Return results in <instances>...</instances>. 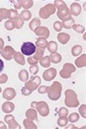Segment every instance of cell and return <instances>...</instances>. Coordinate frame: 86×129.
Masks as SVG:
<instances>
[{
	"instance_id": "cell-25",
	"label": "cell",
	"mask_w": 86,
	"mask_h": 129,
	"mask_svg": "<svg viewBox=\"0 0 86 129\" xmlns=\"http://www.w3.org/2000/svg\"><path fill=\"white\" fill-rule=\"evenodd\" d=\"M37 45L38 47H40L41 49H45V47H47V41L45 38H39L37 41Z\"/></svg>"
},
{
	"instance_id": "cell-18",
	"label": "cell",
	"mask_w": 86,
	"mask_h": 129,
	"mask_svg": "<svg viewBox=\"0 0 86 129\" xmlns=\"http://www.w3.org/2000/svg\"><path fill=\"white\" fill-rule=\"evenodd\" d=\"M13 58L15 59V61L18 63L19 64H24L25 61H24V59L22 57V55L20 53V52H15L14 55H13Z\"/></svg>"
},
{
	"instance_id": "cell-32",
	"label": "cell",
	"mask_w": 86,
	"mask_h": 129,
	"mask_svg": "<svg viewBox=\"0 0 86 129\" xmlns=\"http://www.w3.org/2000/svg\"><path fill=\"white\" fill-rule=\"evenodd\" d=\"M72 28L74 29V31H77L78 33H83L84 32V26L82 25H80V24H73L72 25Z\"/></svg>"
},
{
	"instance_id": "cell-23",
	"label": "cell",
	"mask_w": 86,
	"mask_h": 129,
	"mask_svg": "<svg viewBox=\"0 0 86 129\" xmlns=\"http://www.w3.org/2000/svg\"><path fill=\"white\" fill-rule=\"evenodd\" d=\"M13 23H14V25H15V27H16V28H18V29L22 28V25H23V21H22V19L20 16L17 17L16 19H14Z\"/></svg>"
},
{
	"instance_id": "cell-44",
	"label": "cell",
	"mask_w": 86,
	"mask_h": 129,
	"mask_svg": "<svg viewBox=\"0 0 86 129\" xmlns=\"http://www.w3.org/2000/svg\"><path fill=\"white\" fill-rule=\"evenodd\" d=\"M4 46V41L2 39H0V52H2V48H3Z\"/></svg>"
},
{
	"instance_id": "cell-34",
	"label": "cell",
	"mask_w": 86,
	"mask_h": 129,
	"mask_svg": "<svg viewBox=\"0 0 86 129\" xmlns=\"http://www.w3.org/2000/svg\"><path fill=\"white\" fill-rule=\"evenodd\" d=\"M20 4H22V6L24 8V9H29L33 6V1H18Z\"/></svg>"
},
{
	"instance_id": "cell-26",
	"label": "cell",
	"mask_w": 86,
	"mask_h": 129,
	"mask_svg": "<svg viewBox=\"0 0 86 129\" xmlns=\"http://www.w3.org/2000/svg\"><path fill=\"white\" fill-rule=\"evenodd\" d=\"M26 117L30 120H35L37 119V112L35 110H29L26 112Z\"/></svg>"
},
{
	"instance_id": "cell-12",
	"label": "cell",
	"mask_w": 86,
	"mask_h": 129,
	"mask_svg": "<svg viewBox=\"0 0 86 129\" xmlns=\"http://www.w3.org/2000/svg\"><path fill=\"white\" fill-rule=\"evenodd\" d=\"M70 11H71V14L74 15V16H78L79 14L81 11V8L78 3H73L71 5V8H70Z\"/></svg>"
},
{
	"instance_id": "cell-45",
	"label": "cell",
	"mask_w": 86,
	"mask_h": 129,
	"mask_svg": "<svg viewBox=\"0 0 86 129\" xmlns=\"http://www.w3.org/2000/svg\"><path fill=\"white\" fill-rule=\"evenodd\" d=\"M0 92H1V87H0Z\"/></svg>"
},
{
	"instance_id": "cell-22",
	"label": "cell",
	"mask_w": 86,
	"mask_h": 129,
	"mask_svg": "<svg viewBox=\"0 0 86 129\" xmlns=\"http://www.w3.org/2000/svg\"><path fill=\"white\" fill-rule=\"evenodd\" d=\"M47 47H48L49 52H51V53H54V52H56V50H57V44L54 41L49 42V44L47 45Z\"/></svg>"
},
{
	"instance_id": "cell-8",
	"label": "cell",
	"mask_w": 86,
	"mask_h": 129,
	"mask_svg": "<svg viewBox=\"0 0 86 129\" xmlns=\"http://www.w3.org/2000/svg\"><path fill=\"white\" fill-rule=\"evenodd\" d=\"M56 76V69L55 68H50L47 71H45L43 73V77L47 81H50L51 80H53Z\"/></svg>"
},
{
	"instance_id": "cell-29",
	"label": "cell",
	"mask_w": 86,
	"mask_h": 129,
	"mask_svg": "<svg viewBox=\"0 0 86 129\" xmlns=\"http://www.w3.org/2000/svg\"><path fill=\"white\" fill-rule=\"evenodd\" d=\"M57 123L59 126H66V124H67V118L66 116H61L57 121Z\"/></svg>"
},
{
	"instance_id": "cell-16",
	"label": "cell",
	"mask_w": 86,
	"mask_h": 129,
	"mask_svg": "<svg viewBox=\"0 0 86 129\" xmlns=\"http://www.w3.org/2000/svg\"><path fill=\"white\" fill-rule=\"evenodd\" d=\"M39 63H40V64H41L43 68H49L50 64H51V59H50V56H44L43 58L40 59Z\"/></svg>"
},
{
	"instance_id": "cell-3",
	"label": "cell",
	"mask_w": 86,
	"mask_h": 129,
	"mask_svg": "<svg viewBox=\"0 0 86 129\" xmlns=\"http://www.w3.org/2000/svg\"><path fill=\"white\" fill-rule=\"evenodd\" d=\"M65 103L67 107H77L79 105V101L77 99L76 93L72 90L66 91V100Z\"/></svg>"
},
{
	"instance_id": "cell-14",
	"label": "cell",
	"mask_w": 86,
	"mask_h": 129,
	"mask_svg": "<svg viewBox=\"0 0 86 129\" xmlns=\"http://www.w3.org/2000/svg\"><path fill=\"white\" fill-rule=\"evenodd\" d=\"M57 39L62 44H66V43H67V41L69 40L70 37L68 34H66V33H60V34L58 35Z\"/></svg>"
},
{
	"instance_id": "cell-27",
	"label": "cell",
	"mask_w": 86,
	"mask_h": 129,
	"mask_svg": "<svg viewBox=\"0 0 86 129\" xmlns=\"http://www.w3.org/2000/svg\"><path fill=\"white\" fill-rule=\"evenodd\" d=\"M19 78L22 81H24V82H25V81H27V79H28V73H27V71L24 70V69L21 71L19 74Z\"/></svg>"
},
{
	"instance_id": "cell-42",
	"label": "cell",
	"mask_w": 86,
	"mask_h": 129,
	"mask_svg": "<svg viewBox=\"0 0 86 129\" xmlns=\"http://www.w3.org/2000/svg\"><path fill=\"white\" fill-rule=\"evenodd\" d=\"M47 91V86H41V87L38 89V93H40V94H43Z\"/></svg>"
},
{
	"instance_id": "cell-41",
	"label": "cell",
	"mask_w": 86,
	"mask_h": 129,
	"mask_svg": "<svg viewBox=\"0 0 86 129\" xmlns=\"http://www.w3.org/2000/svg\"><path fill=\"white\" fill-rule=\"evenodd\" d=\"M2 11H3V9H1V10H0V22L2 21L3 18H7L6 14H5V13H7V10H6V12H2Z\"/></svg>"
},
{
	"instance_id": "cell-21",
	"label": "cell",
	"mask_w": 86,
	"mask_h": 129,
	"mask_svg": "<svg viewBox=\"0 0 86 129\" xmlns=\"http://www.w3.org/2000/svg\"><path fill=\"white\" fill-rule=\"evenodd\" d=\"M76 66L78 68H82L85 67V54H83L82 56H80L79 59L76 60Z\"/></svg>"
},
{
	"instance_id": "cell-43",
	"label": "cell",
	"mask_w": 86,
	"mask_h": 129,
	"mask_svg": "<svg viewBox=\"0 0 86 129\" xmlns=\"http://www.w3.org/2000/svg\"><path fill=\"white\" fill-rule=\"evenodd\" d=\"M3 69H4V63H3V61L0 59V73L3 71Z\"/></svg>"
},
{
	"instance_id": "cell-17",
	"label": "cell",
	"mask_w": 86,
	"mask_h": 129,
	"mask_svg": "<svg viewBox=\"0 0 86 129\" xmlns=\"http://www.w3.org/2000/svg\"><path fill=\"white\" fill-rule=\"evenodd\" d=\"M17 16H18V12H17V11H16L15 10H7L6 17L8 18V19H10V20H14Z\"/></svg>"
},
{
	"instance_id": "cell-24",
	"label": "cell",
	"mask_w": 86,
	"mask_h": 129,
	"mask_svg": "<svg viewBox=\"0 0 86 129\" xmlns=\"http://www.w3.org/2000/svg\"><path fill=\"white\" fill-rule=\"evenodd\" d=\"M51 61L52 62V63H55V64H57V63H59V62L62 60V56H61L59 53H56V52H54V53H52L51 56Z\"/></svg>"
},
{
	"instance_id": "cell-33",
	"label": "cell",
	"mask_w": 86,
	"mask_h": 129,
	"mask_svg": "<svg viewBox=\"0 0 86 129\" xmlns=\"http://www.w3.org/2000/svg\"><path fill=\"white\" fill-rule=\"evenodd\" d=\"M5 27H6V29H8V30H12L13 28L15 27L13 21H11V20H8V21L6 22V23H5Z\"/></svg>"
},
{
	"instance_id": "cell-11",
	"label": "cell",
	"mask_w": 86,
	"mask_h": 129,
	"mask_svg": "<svg viewBox=\"0 0 86 129\" xmlns=\"http://www.w3.org/2000/svg\"><path fill=\"white\" fill-rule=\"evenodd\" d=\"M15 95H16V92L13 90V89H11V88H7L6 90L3 92L4 98H6V99H8V100H10V99H12V98H14Z\"/></svg>"
},
{
	"instance_id": "cell-5",
	"label": "cell",
	"mask_w": 86,
	"mask_h": 129,
	"mask_svg": "<svg viewBox=\"0 0 86 129\" xmlns=\"http://www.w3.org/2000/svg\"><path fill=\"white\" fill-rule=\"evenodd\" d=\"M54 12H55V7H54L53 5H51V4H49V5H47L46 7L42 8L41 10H40L39 15H40L41 18L46 19V18H48L50 15L53 14Z\"/></svg>"
},
{
	"instance_id": "cell-9",
	"label": "cell",
	"mask_w": 86,
	"mask_h": 129,
	"mask_svg": "<svg viewBox=\"0 0 86 129\" xmlns=\"http://www.w3.org/2000/svg\"><path fill=\"white\" fill-rule=\"evenodd\" d=\"M75 71V68H74L73 66L71 64H65L64 66V68H63V70L61 71L60 74L62 73H65V72H67V74L65 75V79H67V78H69L71 76V73Z\"/></svg>"
},
{
	"instance_id": "cell-2",
	"label": "cell",
	"mask_w": 86,
	"mask_h": 129,
	"mask_svg": "<svg viewBox=\"0 0 86 129\" xmlns=\"http://www.w3.org/2000/svg\"><path fill=\"white\" fill-rule=\"evenodd\" d=\"M40 84V79L38 77H33L32 80L28 82H26L24 88L22 90V93L23 95H28L32 93V91L37 89L38 85Z\"/></svg>"
},
{
	"instance_id": "cell-13",
	"label": "cell",
	"mask_w": 86,
	"mask_h": 129,
	"mask_svg": "<svg viewBox=\"0 0 86 129\" xmlns=\"http://www.w3.org/2000/svg\"><path fill=\"white\" fill-rule=\"evenodd\" d=\"M35 33L38 36H43V37H45V39H47L49 37V34H50L49 30L46 27H39V28L35 30Z\"/></svg>"
},
{
	"instance_id": "cell-4",
	"label": "cell",
	"mask_w": 86,
	"mask_h": 129,
	"mask_svg": "<svg viewBox=\"0 0 86 129\" xmlns=\"http://www.w3.org/2000/svg\"><path fill=\"white\" fill-rule=\"evenodd\" d=\"M21 51H22V54L24 55H32L34 54L37 51L35 44H33L32 42H24L22 43V47H21Z\"/></svg>"
},
{
	"instance_id": "cell-15",
	"label": "cell",
	"mask_w": 86,
	"mask_h": 129,
	"mask_svg": "<svg viewBox=\"0 0 86 129\" xmlns=\"http://www.w3.org/2000/svg\"><path fill=\"white\" fill-rule=\"evenodd\" d=\"M2 110H3L4 112L10 113L14 110V105H13L12 103H10V102H6V103L2 106Z\"/></svg>"
},
{
	"instance_id": "cell-28",
	"label": "cell",
	"mask_w": 86,
	"mask_h": 129,
	"mask_svg": "<svg viewBox=\"0 0 86 129\" xmlns=\"http://www.w3.org/2000/svg\"><path fill=\"white\" fill-rule=\"evenodd\" d=\"M81 50H82V48L80 45L74 46L72 48V54H73V56H78L81 52Z\"/></svg>"
},
{
	"instance_id": "cell-31",
	"label": "cell",
	"mask_w": 86,
	"mask_h": 129,
	"mask_svg": "<svg viewBox=\"0 0 86 129\" xmlns=\"http://www.w3.org/2000/svg\"><path fill=\"white\" fill-rule=\"evenodd\" d=\"M79 119H80V116H79L78 113H72V114H70L68 121L71 122V123H75L77 121H79Z\"/></svg>"
},
{
	"instance_id": "cell-6",
	"label": "cell",
	"mask_w": 86,
	"mask_h": 129,
	"mask_svg": "<svg viewBox=\"0 0 86 129\" xmlns=\"http://www.w3.org/2000/svg\"><path fill=\"white\" fill-rule=\"evenodd\" d=\"M34 106H37V110H38V112L40 113V115L41 116H47L49 114V107L48 105L41 101V102H38V103H32V107Z\"/></svg>"
},
{
	"instance_id": "cell-37",
	"label": "cell",
	"mask_w": 86,
	"mask_h": 129,
	"mask_svg": "<svg viewBox=\"0 0 86 129\" xmlns=\"http://www.w3.org/2000/svg\"><path fill=\"white\" fill-rule=\"evenodd\" d=\"M38 66H31L30 67V72L32 73V74H37L38 73Z\"/></svg>"
},
{
	"instance_id": "cell-39",
	"label": "cell",
	"mask_w": 86,
	"mask_h": 129,
	"mask_svg": "<svg viewBox=\"0 0 86 129\" xmlns=\"http://www.w3.org/2000/svg\"><path fill=\"white\" fill-rule=\"evenodd\" d=\"M85 110V105H82V106L80 108V112L82 114L83 118H85V110Z\"/></svg>"
},
{
	"instance_id": "cell-10",
	"label": "cell",
	"mask_w": 86,
	"mask_h": 129,
	"mask_svg": "<svg viewBox=\"0 0 86 129\" xmlns=\"http://www.w3.org/2000/svg\"><path fill=\"white\" fill-rule=\"evenodd\" d=\"M58 17L60 18V19L62 20H67L68 19V18H70V13H69V10H68V9H67V7H65L64 9H61V10H59V11H58L57 13Z\"/></svg>"
},
{
	"instance_id": "cell-20",
	"label": "cell",
	"mask_w": 86,
	"mask_h": 129,
	"mask_svg": "<svg viewBox=\"0 0 86 129\" xmlns=\"http://www.w3.org/2000/svg\"><path fill=\"white\" fill-rule=\"evenodd\" d=\"M74 23V21L73 19L70 17V18H68V20H64V22H63V23H62V25L64 26L65 28H67V29H69V28H71L72 27V25H73Z\"/></svg>"
},
{
	"instance_id": "cell-7",
	"label": "cell",
	"mask_w": 86,
	"mask_h": 129,
	"mask_svg": "<svg viewBox=\"0 0 86 129\" xmlns=\"http://www.w3.org/2000/svg\"><path fill=\"white\" fill-rule=\"evenodd\" d=\"M15 52H14V50H13L12 47H10V46H7L5 50L1 52V54L3 57L7 59V60H10L11 58H13V55H14Z\"/></svg>"
},
{
	"instance_id": "cell-30",
	"label": "cell",
	"mask_w": 86,
	"mask_h": 129,
	"mask_svg": "<svg viewBox=\"0 0 86 129\" xmlns=\"http://www.w3.org/2000/svg\"><path fill=\"white\" fill-rule=\"evenodd\" d=\"M20 17L22 18V20H30V18H31V12L30 11H28V10H25V11H22V13H21V15H20Z\"/></svg>"
},
{
	"instance_id": "cell-19",
	"label": "cell",
	"mask_w": 86,
	"mask_h": 129,
	"mask_svg": "<svg viewBox=\"0 0 86 129\" xmlns=\"http://www.w3.org/2000/svg\"><path fill=\"white\" fill-rule=\"evenodd\" d=\"M39 24H40V21H39L38 18H36V19H34L32 22L30 23V24H29V27H30V29H31V30L35 31L37 28H38Z\"/></svg>"
},
{
	"instance_id": "cell-40",
	"label": "cell",
	"mask_w": 86,
	"mask_h": 129,
	"mask_svg": "<svg viewBox=\"0 0 86 129\" xmlns=\"http://www.w3.org/2000/svg\"><path fill=\"white\" fill-rule=\"evenodd\" d=\"M8 80V78H7L6 75H2L1 77H0V83H5Z\"/></svg>"
},
{
	"instance_id": "cell-1",
	"label": "cell",
	"mask_w": 86,
	"mask_h": 129,
	"mask_svg": "<svg viewBox=\"0 0 86 129\" xmlns=\"http://www.w3.org/2000/svg\"><path fill=\"white\" fill-rule=\"evenodd\" d=\"M61 91H62V85L58 82H54L53 85L47 87L46 92L48 93L50 99L57 100L61 96Z\"/></svg>"
},
{
	"instance_id": "cell-36",
	"label": "cell",
	"mask_w": 86,
	"mask_h": 129,
	"mask_svg": "<svg viewBox=\"0 0 86 129\" xmlns=\"http://www.w3.org/2000/svg\"><path fill=\"white\" fill-rule=\"evenodd\" d=\"M53 27L57 32H59V31H61V29L63 28V25H62V23H61L60 22H56V23H54Z\"/></svg>"
},
{
	"instance_id": "cell-38",
	"label": "cell",
	"mask_w": 86,
	"mask_h": 129,
	"mask_svg": "<svg viewBox=\"0 0 86 129\" xmlns=\"http://www.w3.org/2000/svg\"><path fill=\"white\" fill-rule=\"evenodd\" d=\"M59 115L60 116H67V110L65 108H61L59 110Z\"/></svg>"
},
{
	"instance_id": "cell-35",
	"label": "cell",
	"mask_w": 86,
	"mask_h": 129,
	"mask_svg": "<svg viewBox=\"0 0 86 129\" xmlns=\"http://www.w3.org/2000/svg\"><path fill=\"white\" fill-rule=\"evenodd\" d=\"M55 6L57 7L59 10H61V9H64L65 7H67L66 6V4L63 2V1H55Z\"/></svg>"
}]
</instances>
